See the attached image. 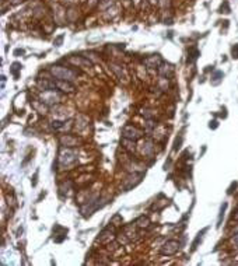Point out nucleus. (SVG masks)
Segmentation results:
<instances>
[{
  "label": "nucleus",
  "mask_w": 238,
  "mask_h": 266,
  "mask_svg": "<svg viewBox=\"0 0 238 266\" xmlns=\"http://www.w3.org/2000/svg\"><path fill=\"white\" fill-rule=\"evenodd\" d=\"M136 224L139 227H147L150 224V220H149V217H146V216H141V217H139L137 219V222H136Z\"/></svg>",
  "instance_id": "6"
},
{
  "label": "nucleus",
  "mask_w": 238,
  "mask_h": 266,
  "mask_svg": "<svg viewBox=\"0 0 238 266\" xmlns=\"http://www.w3.org/2000/svg\"><path fill=\"white\" fill-rule=\"evenodd\" d=\"M55 87L60 88L62 91H65V92H73L74 91L73 84H70L69 81H63V80H56V81H55Z\"/></svg>",
  "instance_id": "4"
},
{
  "label": "nucleus",
  "mask_w": 238,
  "mask_h": 266,
  "mask_svg": "<svg viewBox=\"0 0 238 266\" xmlns=\"http://www.w3.org/2000/svg\"><path fill=\"white\" fill-rule=\"evenodd\" d=\"M206 231H207V228H203V230H202V231H200V232H199V234H198V237L195 238L193 244H192V249H196V248H198L199 243H200V241L203 240V234H204V232H206Z\"/></svg>",
  "instance_id": "5"
},
{
  "label": "nucleus",
  "mask_w": 238,
  "mask_h": 266,
  "mask_svg": "<svg viewBox=\"0 0 238 266\" xmlns=\"http://www.w3.org/2000/svg\"><path fill=\"white\" fill-rule=\"evenodd\" d=\"M221 77H223V73L221 71H216L214 74H213V84H219L220 83V80H221Z\"/></svg>",
  "instance_id": "9"
},
{
  "label": "nucleus",
  "mask_w": 238,
  "mask_h": 266,
  "mask_svg": "<svg viewBox=\"0 0 238 266\" xmlns=\"http://www.w3.org/2000/svg\"><path fill=\"white\" fill-rule=\"evenodd\" d=\"M235 186H237V184L234 182V184L230 186V189H228V193H233V189H235Z\"/></svg>",
  "instance_id": "13"
},
{
  "label": "nucleus",
  "mask_w": 238,
  "mask_h": 266,
  "mask_svg": "<svg viewBox=\"0 0 238 266\" xmlns=\"http://www.w3.org/2000/svg\"><path fill=\"white\" fill-rule=\"evenodd\" d=\"M231 53H233V58L234 59H238V44H235L231 49Z\"/></svg>",
  "instance_id": "10"
},
{
  "label": "nucleus",
  "mask_w": 238,
  "mask_h": 266,
  "mask_svg": "<svg viewBox=\"0 0 238 266\" xmlns=\"http://www.w3.org/2000/svg\"><path fill=\"white\" fill-rule=\"evenodd\" d=\"M52 73L55 74L58 79H62V80H70L71 77H73V73H71L70 70H66L65 67H59V66L53 67Z\"/></svg>",
  "instance_id": "3"
},
{
  "label": "nucleus",
  "mask_w": 238,
  "mask_h": 266,
  "mask_svg": "<svg viewBox=\"0 0 238 266\" xmlns=\"http://www.w3.org/2000/svg\"><path fill=\"white\" fill-rule=\"evenodd\" d=\"M219 126V123H217V121H212L210 122V125H209V128L210 129H216V128Z\"/></svg>",
  "instance_id": "11"
},
{
  "label": "nucleus",
  "mask_w": 238,
  "mask_h": 266,
  "mask_svg": "<svg viewBox=\"0 0 238 266\" xmlns=\"http://www.w3.org/2000/svg\"><path fill=\"white\" fill-rule=\"evenodd\" d=\"M60 140H67V144H66V146H69V147H71V146H76V143H77V140L73 139V137H70V136H65V137H62Z\"/></svg>",
  "instance_id": "8"
},
{
  "label": "nucleus",
  "mask_w": 238,
  "mask_h": 266,
  "mask_svg": "<svg viewBox=\"0 0 238 266\" xmlns=\"http://www.w3.org/2000/svg\"><path fill=\"white\" fill-rule=\"evenodd\" d=\"M181 142H182V137H179V140H177V142H175V147H174V149H175V150H178V149H179V144H181Z\"/></svg>",
  "instance_id": "12"
},
{
  "label": "nucleus",
  "mask_w": 238,
  "mask_h": 266,
  "mask_svg": "<svg viewBox=\"0 0 238 266\" xmlns=\"http://www.w3.org/2000/svg\"><path fill=\"white\" fill-rule=\"evenodd\" d=\"M122 133H123V137L130 139V140H139L140 137L143 136V132L139 130L137 128L132 126V125H126V126L122 129Z\"/></svg>",
  "instance_id": "1"
},
{
  "label": "nucleus",
  "mask_w": 238,
  "mask_h": 266,
  "mask_svg": "<svg viewBox=\"0 0 238 266\" xmlns=\"http://www.w3.org/2000/svg\"><path fill=\"white\" fill-rule=\"evenodd\" d=\"M178 249H179V243H178V241L170 240L161 247V253H162V255H174Z\"/></svg>",
  "instance_id": "2"
},
{
  "label": "nucleus",
  "mask_w": 238,
  "mask_h": 266,
  "mask_svg": "<svg viewBox=\"0 0 238 266\" xmlns=\"http://www.w3.org/2000/svg\"><path fill=\"white\" fill-rule=\"evenodd\" d=\"M225 209H227V203H223L221 205V207H220V214H219V220H217V227L221 226V220H223V217H224V211H225Z\"/></svg>",
  "instance_id": "7"
}]
</instances>
